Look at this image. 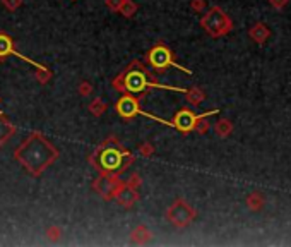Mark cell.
<instances>
[{
    "label": "cell",
    "instance_id": "cell-1",
    "mask_svg": "<svg viewBox=\"0 0 291 247\" xmlns=\"http://www.w3.org/2000/svg\"><path fill=\"white\" fill-rule=\"evenodd\" d=\"M58 156L60 153L57 148L38 131L31 132L14 151V160L33 177L41 175L58 160Z\"/></svg>",
    "mask_w": 291,
    "mask_h": 247
},
{
    "label": "cell",
    "instance_id": "cell-2",
    "mask_svg": "<svg viewBox=\"0 0 291 247\" xmlns=\"http://www.w3.org/2000/svg\"><path fill=\"white\" fill-rule=\"evenodd\" d=\"M111 86L113 90H117L118 93H130V95H134L137 98L142 96L149 90H168V91L185 93V90H182V88L161 85L141 60H132L129 66L113 79Z\"/></svg>",
    "mask_w": 291,
    "mask_h": 247
},
{
    "label": "cell",
    "instance_id": "cell-3",
    "mask_svg": "<svg viewBox=\"0 0 291 247\" xmlns=\"http://www.w3.org/2000/svg\"><path fill=\"white\" fill-rule=\"evenodd\" d=\"M87 160H89L93 169L100 174L120 175L136 161V156L127 148H123L115 136H110L105 142H101L96 148L95 153H91Z\"/></svg>",
    "mask_w": 291,
    "mask_h": 247
},
{
    "label": "cell",
    "instance_id": "cell-4",
    "mask_svg": "<svg viewBox=\"0 0 291 247\" xmlns=\"http://www.w3.org/2000/svg\"><path fill=\"white\" fill-rule=\"evenodd\" d=\"M146 62H147V66L158 74L165 72L166 69H170V67L178 69V71L185 72V74H192L189 69L182 67L180 64H176L173 52H171L165 43H156V45L146 53Z\"/></svg>",
    "mask_w": 291,
    "mask_h": 247
},
{
    "label": "cell",
    "instance_id": "cell-5",
    "mask_svg": "<svg viewBox=\"0 0 291 247\" xmlns=\"http://www.w3.org/2000/svg\"><path fill=\"white\" fill-rule=\"evenodd\" d=\"M123 184H125V180H122L118 174H100L98 179H95V182H93V191L101 199L113 201L118 194V191L123 187Z\"/></svg>",
    "mask_w": 291,
    "mask_h": 247
},
{
    "label": "cell",
    "instance_id": "cell-6",
    "mask_svg": "<svg viewBox=\"0 0 291 247\" xmlns=\"http://www.w3.org/2000/svg\"><path fill=\"white\" fill-rule=\"evenodd\" d=\"M218 110H213V112H207V113H202V115H197L189 108H182L175 113V117L170 120V127H173V129L184 132V134H189V132L195 131L197 126H199L200 118L204 117H209V115H214V113Z\"/></svg>",
    "mask_w": 291,
    "mask_h": 247
},
{
    "label": "cell",
    "instance_id": "cell-7",
    "mask_svg": "<svg viewBox=\"0 0 291 247\" xmlns=\"http://www.w3.org/2000/svg\"><path fill=\"white\" fill-rule=\"evenodd\" d=\"M195 215H197L195 210L184 199H176L168 208V211H166L168 221L171 225L178 227V229H184V227L190 225L192 221L195 220Z\"/></svg>",
    "mask_w": 291,
    "mask_h": 247
},
{
    "label": "cell",
    "instance_id": "cell-8",
    "mask_svg": "<svg viewBox=\"0 0 291 247\" xmlns=\"http://www.w3.org/2000/svg\"><path fill=\"white\" fill-rule=\"evenodd\" d=\"M115 110L122 118L130 120V118L141 115V98L130 95V93H122V96L115 103Z\"/></svg>",
    "mask_w": 291,
    "mask_h": 247
},
{
    "label": "cell",
    "instance_id": "cell-9",
    "mask_svg": "<svg viewBox=\"0 0 291 247\" xmlns=\"http://www.w3.org/2000/svg\"><path fill=\"white\" fill-rule=\"evenodd\" d=\"M200 24H202V28H204L207 33L213 34V36H218V34H223L225 31H228L226 28L230 26L225 17V14L221 12L219 9H213L207 16L202 17Z\"/></svg>",
    "mask_w": 291,
    "mask_h": 247
},
{
    "label": "cell",
    "instance_id": "cell-10",
    "mask_svg": "<svg viewBox=\"0 0 291 247\" xmlns=\"http://www.w3.org/2000/svg\"><path fill=\"white\" fill-rule=\"evenodd\" d=\"M139 199H141L139 189H136V187H129V186H125V184H123V187H122L120 191H118V194L115 196V201L122 206V208H125V210L134 208L137 202H139Z\"/></svg>",
    "mask_w": 291,
    "mask_h": 247
},
{
    "label": "cell",
    "instance_id": "cell-11",
    "mask_svg": "<svg viewBox=\"0 0 291 247\" xmlns=\"http://www.w3.org/2000/svg\"><path fill=\"white\" fill-rule=\"evenodd\" d=\"M14 134H16V126H14V123L9 120L2 112L0 113V148L6 145Z\"/></svg>",
    "mask_w": 291,
    "mask_h": 247
},
{
    "label": "cell",
    "instance_id": "cell-12",
    "mask_svg": "<svg viewBox=\"0 0 291 247\" xmlns=\"http://www.w3.org/2000/svg\"><path fill=\"white\" fill-rule=\"evenodd\" d=\"M152 239V232L147 229L146 225H139V227H136L134 230H132V234H130V240L134 242V244H147Z\"/></svg>",
    "mask_w": 291,
    "mask_h": 247
},
{
    "label": "cell",
    "instance_id": "cell-13",
    "mask_svg": "<svg viewBox=\"0 0 291 247\" xmlns=\"http://www.w3.org/2000/svg\"><path fill=\"white\" fill-rule=\"evenodd\" d=\"M14 45H16L14 39L9 36L7 33L0 31V60H4V58H7L9 55H12V53L16 52Z\"/></svg>",
    "mask_w": 291,
    "mask_h": 247
},
{
    "label": "cell",
    "instance_id": "cell-14",
    "mask_svg": "<svg viewBox=\"0 0 291 247\" xmlns=\"http://www.w3.org/2000/svg\"><path fill=\"white\" fill-rule=\"evenodd\" d=\"M139 11V6L134 2V0H123L122 2V6L118 7V14L123 17H127V19H130V17H134L136 16V12Z\"/></svg>",
    "mask_w": 291,
    "mask_h": 247
},
{
    "label": "cell",
    "instance_id": "cell-15",
    "mask_svg": "<svg viewBox=\"0 0 291 247\" xmlns=\"http://www.w3.org/2000/svg\"><path fill=\"white\" fill-rule=\"evenodd\" d=\"M87 110L91 112V115H95V117H101L103 113H105L108 110V105H106V101L103 100V98H95L91 103H89V107H87Z\"/></svg>",
    "mask_w": 291,
    "mask_h": 247
},
{
    "label": "cell",
    "instance_id": "cell-16",
    "mask_svg": "<svg viewBox=\"0 0 291 247\" xmlns=\"http://www.w3.org/2000/svg\"><path fill=\"white\" fill-rule=\"evenodd\" d=\"M52 77H53V72L47 66L34 71V79H36L39 85H48V83L52 81Z\"/></svg>",
    "mask_w": 291,
    "mask_h": 247
},
{
    "label": "cell",
    "instance_id": "cell-17",
    "mask_svg": "<svg viewBox=\"0 0 291 247\" xmlns=\"http://www.w3.org/2000/svg\"><path fill=\"white\" fill-rule=\"evenodd\" d=\"M185 96L192 105H199V103L204 100V93L200 90H197V88H194V90H185Z\"/></svg>",
    "mask_w": 291,
    "mask_h": 247
},
{
    "label": "cell",
    "instance_id": "cell-18",
    "mask_svg": "<svg viewBox=\"0 0 291 247\" xmlns=\"http://www.w3.org/2000/svg\"><path fill=\"white\" fill-rule=\"evenodd\" d=\"M154 151H156V148L149 141H144V142H141V145L137 146V153H139L141 156H144V158H151L152 155H154Z\"/></svg>",
    "mask_w": 291,
    "mask_h": 247
},
{
    "label": "cell",
    "instance_id": "cell-19",
    "mask_svg": "<svg viewBox=\"0 0 291 247\" xmlns=\"http://www.w3.org/2000/svg\"><path fill=\"white\" fill-rule=\"evenodd\" d=\"M47 237H48V240L55 242V240H58V239H60V237H62V230L58 229L57 225L48 227V229H47Z\"/></svg>",
    "mask_w": 291,
    "mask_h": 247
},
{
    "label": "cell",
    "instance_id": "cell-20",
    "mask_svg": "<svg viewBox=\"0 0 291 247\" xmlns=\"http://www.w3.org/2000/svg\"><path fill=\"white\" fill-rule=\"evenodd\" d=\"M24 0H2V6L7 9L9 12H16L19 7L23 6Z\"/></svg>",
    "mask_w": 291,
    "mask_h": 247
},
{
    "label": "cell",
    "instance_id": "cell-21",
    "mask_svg": "<svg viewBox=\"0 0 291 247\" xmlns=\"http://www.w3.org/2000/svg\"><path fill=\"white\" fill-rule=\"evenodd\" d=\"M79 95L84 96V98L91 96V95H93V85H91V83L82 81L81 85H79Z\"/></svg>",
    "mask_w": 291,
    "mask_h": 247
},
{
    "label": "cell",
    "instance_id": "cell-22",
    "mask_svg": "<svg viewBox=\"0 0 291 247\" xmlns=\"http://www.w3.org/2000/svg\"><path fill=\"white\" fill-rule=\"evenodd\" d=\"M142 184V179H141V175L139 174H132L129 179L125 180V186H129V187H136V189H139Z\"/></svg>",
    "mask_w": 291,
    "mask_h": 247
},
{
    "label": "cell",
    "instance_id": "cell-23",
    "mask_svg": "<svg viewBox=\"0 0 291 247\" xmlns=\"http://www.w3.org/2000/svg\"><path fill=\"white\" fill-rule=\"evenodd\" d=\"M122 2H123V0H105L106 7L110 9L111 12H117V11H118V7L122 6Z\"/></svg>",
    "mask_w": 291,
    "mask_h": 247
},
{
    "label": "cell",
    "instance_id": "cell-24",
    "mask_svg": "<svg viewBox=\"0 0 291 247\" xmlns=\"http://www.w3.org/2000/svg\"><path fill=\"white\" fill-rule=\"evenodd\" d=\"M204 7V0H192V9L194 11H202Z\"/></svg>",
    "mask_w": 291,
    "mask_h": 247
},
{
    "label": "cell",
    "instance_id": "cell-25",
    "mask_svg": "<svg viewBox=\"0 0 291 247\" xmlns=\"http://www.w3.org/2000/svg\"><path fill=\"white\" fill-rule=\"evenodd\" d=\"M0 105H2V98H0Z\"/></svg>",
    "mask_w": 291,
    "mask_h": 247
},
{
    "label": "cell",
    "instance_id": "cell-26",
    "mask_svg": "<svg viewBox=\"0 0 291 247\" xmlns=\"http://www.w3.org/2000/svg\"><path fill=\"white\" fill-rule=\"evenodd\" d=\"M72 2H76V0H72Z\"/></svg>",
    "mask_w": 291,
    "mask_h": 247
},
{
    "label": "cell",
    "instance_id": "cell-27",
    "mask_svg": "<svg viewBox=\"0 0 291 247\" xmlns=\"http://www.w3.org/2000/svg\"><path fill=\"white\" fill-rule=\"evenodd\" d=\"M0 113H2V110H0Z\"/></svg>",
    "mask_w": 291,
    "mask_h": 247
}]
</instances>
